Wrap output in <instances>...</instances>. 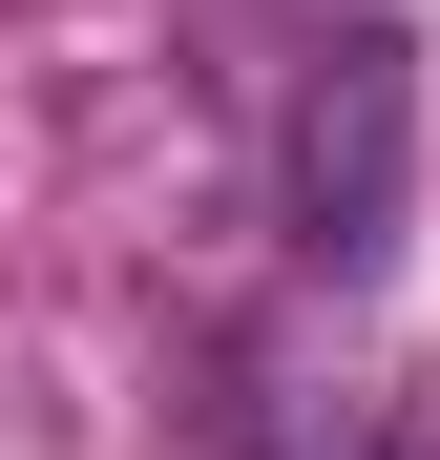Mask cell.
Returning <instances> with one entry per match:
<instances>
[{
    "label": "cell",
    "instance_id": "cell-1",
    "mask_svg": "<svg viewBox=\"0 0 440 460\" xmlns=\"http://www.w3.org/2000/svg\"><path fill=\"white\" fill-rule=\"evenodd\" d=\"M399 209H419V42L336 22L293 84V252L356 293V272H399Z\"/></svg>",
    "mask_w": 440,
    "mask_h": 460
},
{
    "label": "cell",
    "instance_id": "cell-2",
    "mask_svg": "<svg viewBox=\"0 0 440 460\" xmlns=\"http://www.w3.org/2000/svg\"><path fill=\"white\" fill-rule=\"evenodd\" d=\"M378 460H440V356H419L399 398H378Z\"/></svg>",
    "mask_w": 440,
    "mask_h": 460
}]
</instances>
